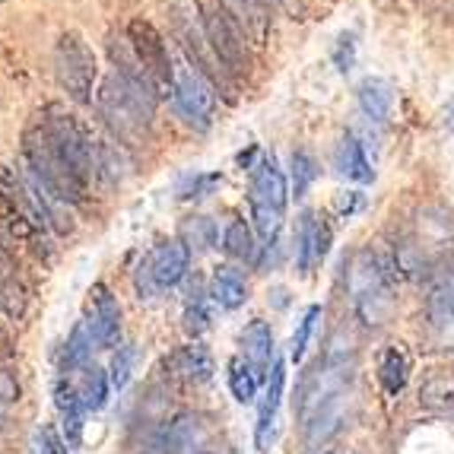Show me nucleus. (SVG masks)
<instances>
[{
    "instance_id": "nucleus-1",
    "label": "nucleus",
    "mask_w": 454,
    "mask_h": 454,
    "mask_svg": "<svg viewBox=\"0 0 454 454\" xmlns=\"http://www.w3.org/2000/svg\"><path fill=\"white\" fill-rule=\"evenodd\" d=\"M23 160L26 168H29L32 184H38L51 200H58L64 207L86 204L90 184L80 182L74 168L64 162V156L58 153L51 134L45 130L38 114L29 121V128L23 130Z\"/></svg>"
},
{
    "instance_id": "nucleus-2",
    "label": "nucleus",
    "mask_w": 454,
    "mask_h": 454,
    "mask_svg": "<svg viewBox=\"0 0 454 454\" xmlns=\"http://www.w3.org/2000/svg\"><path fill=\"white\" fill-rule=\"evenodd\" d=\"M397 264L387 254L363 248L349 261V299L365 327H381L391 318L394 286H397Z\"/></svg>"
},
{
    "instance_id": "nucleus-3",
    "label": "nucleus",
    "mask_w": 454,
    "mask_h": 454,
    "mask_svg": "<svg viewBox=\"0 0 454 454\" xmlns=\"http://www.w3.org/2000/svg\"><path fill=\"white\" fill-rule=\"evenodd\" d=\"M156 92L124 83L121 76H108L106 86L98 90V108L102 118L112 124L121 137H134L150 128V118L156 112Z\"/></svg>"
},
{
    "instance_id": "nucleus-4",
    "label": "nucleus",
    "mask_w": 454,
    "mask_h": 454,
    "mask_svg": "<svg viewBox=\"0 0 454 454\" xmlns=\"http://www.w3.org/2000/svg\"><path fill=\"white\" fill-rule=\"evenodd\" d=\"M286 200H289V188H286V175L280 172V166L273 160H261L258 166L251 168V220L258 235H264L267 242L277 239L283 226V216H286Z\"/></svg>"
},
{
    "instance_id": "nucleus-5",
    "label": "nucleus",
    "mask_w": 454,
    "mask_h": 454,
    "mask_svg": "<svg viewBox=\"0 0 454 454\" xmlns=\"http://www.w3.org/2000/svg\"><path fill=\"white\" fill-rule=\"evenodd\" d=\"M54 70H58V83L74 102L86 106L92 102V86H96V54L76 32H64L54 45Z\"/></svg>"
},
{
    "instance_id": "nucleus-6",
    "label": "nucleus",
    "mask_w": 454,
    "mask_h": 454,
    "mask_svg": "<svg viewBox=\"0 0 454 454\" xmlns=\"http://www.w3.org/2000/svg\"><path fill=\"white\" fill-rule=\"evenodd\" d=\"M191 267V251L184 242H160L146 251V258L137 267V293L156 295L175 289L178 283L188 277Z\"/></svg>"
},
{
    "instance_id": "nucleus-7",
    "label": "nucleus",
    "mask_w": 454,
    "mask_h": 454,
    "mask_svg": "<svg viewBox=\"0 0 454 454\" xmlns=\"http://www.w3.org/2000/svg\"><path fill=\"white\" fill-rule=\"evenodd\" d=\"M200 23H204V38L213 51V61L223 64L226 74H248L251 54L242 29L232 23L223 7L200 10Z\"/></svg>"
},
{
    "instance_id": "nucleus-8",
    "label": "nucleus",
    "mask_w": 454,
    "mask_h": 454,
    "mask_svg": "<svg viewBox=\"0 0 454 454\" xmlns=\"http://www.w3.org/2000/svg\"><path fill=\"white\" fill-rule=\"evenodd\" d=\"M128 42L134 48V58L144 67V74L150 76V83L156 86V92L160 96L162 92H172L178 70L172 67V58H168V48L162 42L160 29L153 23H146V20H134L128 26Z\"/></svg>"
},
{
    "instance_id": "nucleus-9",
    "label": "nucleus",
    "mask_w": 454,
    "mask_h": 454,
    "mask_svg": "<svg viewBox=\"0 0 454 454\" xmlns=\"http://www.w3.org/2000/svg\"><path fill=\"white\" fill-rule=\"evenodd\" d=\"M172 102L191 128L197 130L210 128L213 112H216V92H213V83L204 76V70H194V67L178 70L172 86Z\"/></svg>"
},
{
    "instance_id": "nucleus-10",
    "label": "nucleus",
    "mask_w": 454,
    "mask_h": 454,
    "mask_svg": "<svg viewBox=\"0 0 454 454\" xmlns=\"http://www.w3.org/2000/svg\"><path fill=\"white\" fill-rule=\"evenodd\" d=\"M331 251V226L321 220L318 213H302L299 229H295V264L299 273L309 277Z\"/></svg>"
},
{
    "instance_id": "nucleus-11",
    "label": "nucleus",
    "mask_w": 454,
    "mask_h": 454,
    "mask_svg": "<svg viewBox=\"0 0 454 454\" xmlns=\"http://www.w3.org/2000/svg\"><path fill=\"white\" fill-rule=\"evenodd\" d=\"M90 295H92L90 325L98 337V349H114L121 343V305H118V299H114L106 283H96Z\"/></svg>"
},
{
    "instance_id": "nucleus-12",
    "label": "nucleus",
    "mask_w": 454,
    "mask_h": 454,
    "mask_svg": "<svg viewBox=\"0 0 454 454\" xmlns=\"http://www.w3.org/2000/svg\"><path fill=\"white\" fill-rule=\"evenodd\" d=\"M220 7L226 10V16L232 20L242 35L254 45H267L273 29V16L267 0H220Z\"/></svg>"
},
{
    "instance_id": "nucleus-13",
    "label": "nucleus",
    "mask_w": 454,
    "mask_h": 454,
    "mask_svg": "<svg viewBox=\"0 0 454 454\" xmlns=\"http://www.w3.org/2000/svg\"><path fill=\"white\" fill-rule=\"evenodd\" d=\"M283 385H286V365H283V359H277L264 381V401L258 407V426H254V445H258V451H267L273 442L277 413H280V401H283Z\"/></svg>"
},
{
    "instance_id": "nucleus-14",
    "label": "nucleus",
    "mask_w": 454,
    "mask_h": 454,
    "mask_svg": "<svg viewBox=\"0 0 454 454\" xmlns=\"http://www.w3.org/2000/svg\"><path fill=\"white\" fill-rule=\"evenodd\" d=\"M426 311H429V325L442 343L454 347V270L442 273L439 280L432 283L429 299H426Z\"/></svg>"
},
{
    "instance_id": "nucleus-15",
    "label": "nucleus",
    "mask_w": 454,
    "mask_h": 454,
    "mask_svg": "<svg viewBox=\"0 0 454 454\" xmlns=\"http://www.w3.org/2000/svg\"><path fill=\"white\" fill-rule=\"evenodd\" d=\"M0 235H7V239H13V242L29 245V248L38 251V254L48 251L45 232H42V229L26 216L23 207L16 204L13 197H10L4 188H0Z\"/></svg>"
},
{
    "instance_id": "nucleus-16",
    "label": "nucleus",
    "mask_w": 454,
    "mask_h": 454,
    "mask_svg": "<svg viewBox=\"0 0 454 454\" xmlns=\"http://www.w3.org/2000/svg\"><path fill=\"white\" fill-rule=\"evenodd\" d=\"M239 343H242V359L267 381L273 363H277L270 325H267V321H251V325L242 331V337H239Z\"/></svg>"
},
{
    "instance_id": "nucleus-17",
    "label": "nucleus",
    "mask_w": 454,
    "mask_h": 454,
    "mask_svg": "<svg viewBox=\"0 0 454 454\" xmlns=\"http://www.w3.org/2000/svg\"><path fill=\"white\" fill-rule=\"evenodd\" d=\"M54 407H58V413H61V423H64V439H67L70 448L80 445V439H83V419L90 410L83 407V401H80V394H76L74 381L67 379H58V385H54Z\"/></svg>"
},
{
    "instance_id": "nucleus-18",
    "label": "nucleus",
    "mask_w": 454,
    "mask_h": 454,
    "mask_svg": "<svg viewBox=\"0 0 454 454\" xmlns=\"http://www.w3.org/2000/svg\"><path fill=\"white\" fill-rule=\"evenodd\" d=\"M333 168H337L347 182H356V184H369L372 178H375V168H372L363 144H359L353 134L343 137L340 144H337V150H333Z\"/></svg>"
},
{
    "instance_id": "nucleus-19",
    "label": "nucleus",
    "mask_w": 454,
    "mask_h": 454,
    "mask_svg": "<svg viewBox=\"0 0 454 454\" xmlns=\"http://www.w3.org/2000/svg\"><path fill=\"white\" fill-rule=\"evenodd\" d=\"M207 293H210L213 305H220L223 311H235L248 302V286H245L242 273L232 270V267H220V270L213 273Z\"/></svg>"
},
{
    "instance_id": "nucleus-20",
    "label": "nucleus",
    "mask_w": 454,
    "mask_h": 454,
    "mask_svg": "<svg viewBox=\"0 0 454 454\" xmlns=\"http://www.w3.org/2000/svg\"><path fill=\"white\" fill-rule=\"evenodd\" d=\"M172 365L184 381H191V385H204V381L213 379V372H216L210 349L200 347V343H188V347L178 349L172 356Z\"/></svg>"
},
{
    "instance_id": "nucleus-21",
    "label": "nucleus",
    "mask_w": 454,
    "mask_h": 454,
    "mask_svg": "<svg viewBox=\"0 0 454 454\" xmlns=\"http://www.w3.org/2000/svg\"><path fill=\"white\" fill-rule=\"evenodd\" d=\"M359 108L365 112V118H372L375 124H385L391 118V108H394V92L385 80L379 76H369L363 80L359 86Z\"/></svg>"
},
{
    "instance_id": "nucleus-22",
    "label": "nucleus",
    "mask_w": 454,
    "mask_h": 454,
    "mask_svg": "<svg viewBox=\"0 0 454 454\" xmlns=\"http://www.w3.org/2000/svg\"><path fill=\"white\" fill-rule=\"evenodd\" d=\"M76 394H80V401L90 413L106 407L108 401V391H112V379H108L106 369H98V365H83L80 369V379L74 381Z\"/></svg>"
},
{
    "instance_id": "nucleus-23",
    "label": "nucleus",
    "mask_w": 454,
    "mask_h": 454,
    "mask_svg": "<svg viewBox=\"0 0 454 454\" xmlns=\"http://www.w3.org/2000/svg\"><path fill=\"white\" fill-rule=\"evenodd\" d=\"M92 349H98V337H96V331H92L90 318H83L74 327L67 347H64V372H74V369L90 365Z\"/></svg>"
},
{
    "instance_id": "nucleus-24",
    "label": "nucleus",
    "mask_w": 454,
    "mask_h": 454,
    "mask_svg": "<svg viewBox=\"0 0 454 454\" xmlns=\"http://www.w3.org/2000/svg\"><path fill=\"white\" fill-rule=\"evenodd\" d=\"M223 251L235 261H248L254 264L258 261V242H254V232L245 226L242 220H232L223 232Z\"/></svg>"
},
{
    "instance_id": "nucleus-25",
    "label": "nucleus",
    "mask_w": 454,
    "mask_h": 454,
    "mask_svg": "<svg viewBox=\"0 0 454 454\" xmlns=\"http://www.w3.org/2000/svg\"><path fill=\"white\" fill-rule=\"evenodd\" d=\"M261 375L254 369H251L248 363H245L242 356H235L232 363H229V391H232V397L239 403H254V397H258L261 391Z\"/></svg>"
},
{
    "instance_id": "nucleus-26",
    "label": "nucleus",
    "mask_w": 454,
    "mask_h": 454,
    "mask_svg": "<svg viewBox=\"0 0 454 454\" xmlns=\"http://www.w3.org/2000/svg\"><path fill=\"white\" fill-rule=\"evenodd\" d=\"M407 375H410L407 356H403L397 347H387L379 363V379H381V385H385V391L391 394V397H397V394L407 387Z\"/></svg>"
},
{
    "instance_id": "nucleus-27",
    "label": "nucleus",
    "mask_w": 454,
    "mask_h": 454,
    "mask_svg": "<svg viewBox=\"0 0 454 454\" xmlns=\"http://www.w3.org/2000/svg\"><path fill=\"white\" fill-rule=\"evenodd\" d=\"M210 293H204V289H191L188 299H184V331L191 333V337H200V333L210 327Z\"/></svg>"
},
{
    "instance_id": "nucleus-28",
    "label": "nucleus",
    "mask_w": 454,
    "mask_h": 454,
    "mask_svg": "<svg viewBox=\"0 0 454 454\" xmlns=\"http://www.w3.org/2000/svg\"><path fill=\"white\" fill-rule=\"evenodd\" d=\"M0 315L7 318H23L26 315V289L16 280L13 270L0 267Z\"/></svg>"
},
{
    "instance_id": "nucleus-29",
    "label": "nucleus",
    "mask_w": 454,
    "mask_h": 454,
    "mask_svg": "<svg viewBox=\"0 0 454 454\" xmlns=\"http://www.w3.org/2000/svg\"><path fill=\"white\" fill-rule=\"evenodd\" d=\"M419 397H423L429 407L454 410V375L451 372H435V375H429V381L419 387Z\"/></svg>"
},
{
    "instance_id": "nucleus-30",
    "label": "nucleus",
    "mask_w": 454,
    "mask_h": 454,
    "mask_svg": "<svg viewBox=\"0 0 454 454\" xmlns=\"http://www.w3.org/2000/svg\"><path fill=\"white\" fill-rule=\"evenodd\" d=\"M182 235H184L188 251H207L216 245V239H220L213 220H207V216H191V220L182 226Z\"/></svg>"
},
{
    "instance_id": "nucleus-31",
    "label": "nucleus",
    "mask_w": 454,
    "mask_h": 454,
    "mask_svg": "<svg viewBox=\"0 0 454 454\" xmlns=\"http://www.w3.org/2000/svg\"><path fill=\"white\" fill-rule=\"evenodd\" d=\"M318 318H321V305H309L305 315L299 318V327H295L293 340H289V359H293V363H302L305 359V349H309V340H311V333H315Z\"/></svg>"
},
{
    "instance_id": "nucleus-32",
    "label": "nucleus",
    "mask_w": 454,
    "mask_h": 454,
    "mask_svg": "<svg viewBox=\"0 0 454 454\" xmlns=\"http://www.w3.org/2000/svg\"><path fill=\"white\" fill-rule=\"evenodd\" d=\"M318 162L311 160L309 153H293V194L305 197L309 188L318 182Z\"/></svg>"
},
{
    "instance_id": "nucleus-33",
    "label": "nucleus",
    "mask_w": 454,
    "mask_h": 454,
    "mask_svg": "<svg viewBox=\"0 0 454 454\" xmlns=\"http://www.w3.org/2000/svg\"><path fill=\"white\" fill-rule=\"evenodd\" d=\"M32 454H70V445L54 426H38L32 432Z\"/></svg>"
},
{
    "instance_id": "nucleus-34",
    "label": "nucleus",
    "mask_w": 454,
    "mask_h": 454,
    "mask_svg": "<svg viewBox=\"0 0 454 454\" xmlns=\"http://www.w3.org/2000/svg\"><path fill=\"white\" fill-rule=\"evenodd\" d=\"M137 363V349L134 347H118V353L112 356V369H108V379H112V387L121 391L130 381V372H134Z\"/></svg>"
},
{
    "instance_id": "nucleus-35",
    "label": "nucleus",
    "mask_w": 454,
    "mask_h": 454,
    "mask_svg": "<svg viewBox=\"0 0 454 454\" xmlns=\"http://www.w3.org/2000/svg\"><path fill=\"white\" fill-rule=\"evenodd\" d=\"M20 394H23V387H20L16 375L7 369V365H0V407H10V403H16V401H20Z\"/></svg>"
},
{
    "instance_id": "nucleus-36",
    "label": "nucleus",
    "mask_w": 454,
    "mask_h": 454,
    "mask_svg": "<svg viewBox=\"0 0 454 454\" xmlns=\"http://www.w3.org/2000/svg\"><path fill=\"white\" fill-rule=\"evenodd\" d=\"M16 356V343L4 327H0V359H13Z\"/></svg>"
},
{
    "instance_id": "nucleus-37",
    "label": "nucleus",
    "mask_w": 454,
    "mask_h": 454,
    "mask_svg": "<svg viewBox=\"0 0 454 454\" xmlns=\"http://www.w3.org/2000/svg\"><path fill=\"white\" fill-rule=\"evenodd\" d=\"M0 267H4V270H16V264H13V254H10L7 251V245L0 242Z\"/></svg>"
},
{
    "instance_id": "nucleus-38",
    "label": "nucleus",
    "mask_w": 454,
    "mask_h": 454,
    "mask_svg": "<svg viewBox=\"0 0 454 454\" xmlns=\"http://www.w3.org/2000/svg\"><path fill=\"white\" fill-rule=\"evenodd\" d=\"M7 426H10V419L4 417V413H0V432H7Z\"/></svg>"
},
{
    "instance_id": "nucleus-39",
    "label": "nucleus",
    "mask_w": 454,
    "mask_h": 454,
    "mask_svg": "<svg viewBox=\"0 0 454 454\" xmlns=\"http://www.w3.org/2000/svg\"><path fill=\"white\" fill-rule=\"evenodd\" d=\"M448 128H451V130H454V118H448Z\"/></svg>"
}]
</instances>
